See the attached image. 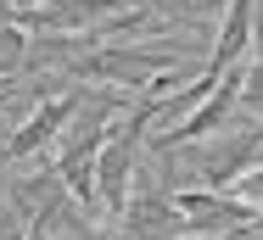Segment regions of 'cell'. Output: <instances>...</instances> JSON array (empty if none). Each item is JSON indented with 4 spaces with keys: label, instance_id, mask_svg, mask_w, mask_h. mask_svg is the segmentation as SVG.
<instances>
[{
    "label": "cell",
    "instance_id": "cell-2",
    "mask_svg": "<svg viewBox=\"0 0 263 240\" xmlns=\"http://www.w3.org/2000/svg\"><path fill=\"white\" fill-rule=\"evenodd\" d=\"M73 112H79V90H67V95L45 101V106H34V117L28 123H17L6 145H0V156L6 162H17V156H34V151H45L51 140H62V129L73 123Z\"/></svg>",
    "mask_w": 263,
    "mask_h": 240
},
{
    "label": "cell",
    "instance_id": "cell-5",
    "mask_svg": "<svg viewBox=\"0 0 263 240\" xmlns=\"http://www.w3.org/2000/svg\"><path fill=\"white\" fill-rule=\"evenodd\" d=\"M230 195H235V201H247V207H258V212H263V162H252L247 173H235V179H230Z\"/></svg>",
    "mask_w": 263,
    "mask_h": 240
},
{
    "label": "cell",
    "instance_id": "cell-3",
    "mask_svg": "<svg viewBox=\"0 0 263 240\" xmlns=\"http://www.w3.org/2000/svg\"><path fill=\"white\" fill-rule=\"evenodd\" d=\"M123 240H179L185 218L174 207V190H140L123 201Z\"/></svg>",
    "mask_w": 263,
    "mask_h": 240
},
{
    "label": "cell",
    "instance_id": "cell-1",
    "mask_svg": "<svg viewBox=\"0 0 263 240\" xmlns=\"http://www.w3.org/2000/svg\"><path fill=\"white\" fill-rule=\"evenodd\" d=\"M179 56L168 50H140V45H101L84 50L79 62H67L73 78H101V84H123V90H146L157 73H174Z\"/></svg>",
    "mask_w": 263,
    "mask_h": 240
},
{
    "label": "cell",
    "instance_id": "cell-7",
    "mask_svg": "<svg viewBox=\"0 0 263 240\" xmlns=\"http://www.w3.org/2000/svg\"><path fill=\"white\" fill-rule=\"evenodd\" d=\"M11 6H17V11H23V6H40V0H11Z\"/></svg>",
    "mask_w": 263,
    "mask_h": 240
},
{
    "label": "cell",
    "instance_id": "cell-6",
    "mask_svg": "<svg viewBox=\"0 0 263 240\" xmlns=\"http://www.w3.org/2000/svg\"><path fill=\"white\" fill-rule=\"evenodd\" d=\"M0 240H28L23 235V218H17L11 207H0Z\"/></svg>",
    "mask_w": 263,
    "mask_h": 240
},
{
    "label": "cell",
    "instance_id": "cell-4",
    "mask_svg": "<svg viewBox=\"0 0 263 240\" xmlns=\"http://www.w3.org/2000/svg\"><path fill=\"white\" fill-rule=\"evenodd\" d=\"M23 50H28V34L17 23H0V84H11V73H23Z\"/></svg>",
    "mask_w": 263,
    "mask_h": 240
}]
</instances>
